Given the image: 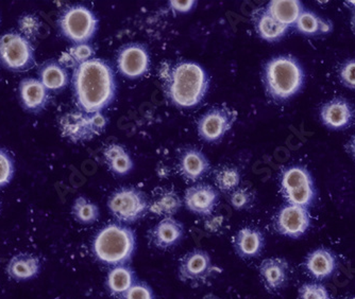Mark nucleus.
Returning a JSON list of instances; mask_svg holds the SVG:
<instances>
[{
    "label": "nucleus",
    "mask_w": 355,
    "mask_h": 299,
    "mask_svg": "<svg viewBox=\"0 0 355 299\" xmlns=\"http://www.w3.org/2000/svg\"><path fill=\"white\" fill-rule=\"evenodd\" d=\"M264 246V235L255 227H243L233 238L235 253L243 259L257 258L263 252Z\"/></svg>",
    "instance_id": "nucleus-18"
},
{
    "label": "nucleus",
    "mask_w": 355,
    "mask_h": 299,
    "mask_svg": "<svg viewBox=\"0 0 355 299\" xmlns=\"http://www.w3.org/2000/svg\"><path fill=\"white\" fill-rule=\"evenodd\" d=\"M351 299H355V297H352V298H351Z\"/></svg>",
    "instance_id": "nucleus-45"
},
{
    "label": "nucleus",
    "mask_w": 355,
    "mask_h": 299,
    "mask_svg": "<svg viewBox=\"0 0 355 299\" xmlns=\"http://www.w3.org/2000/svg\"><path fill=\"white\" fill-rule=\"evenodd\" d=\"M340 80L345 87L355 91V59L347 60L342 64Z\"/></svg>",
    "instance_id": "nucleus-38"
},
{
    "label": "nucleus",
    "mask_w": 355,
    "mask_h": 299,
    "mask_svg": "<svg viewBox=\"0 0 355 299\" xmlns=\"http://www.w3.org/2000/svg\"><path fill=\"white\" fill-rule=\"evenodd\" d=\"M73 84L78 105L85 113H101L116 93L114 71L107 62L95 57L76 67Z\"/></svg>",
    "instance_id": "nucleus-1"
},
{
    "label": "nucleus",
    "mask_w": 355,
    "mask_h": 299,
    "mask_svg": "<svg viewBox=\"0 0 355 299\" xmlns=\"http://www.w3.org/2000/svg\"><path fill=\"white\" fill-rule=\"evenodd\" d=\"M107 125V119L103 114H89L83 111L67 114L60 123L64 136L75 143L89 141L101 134Z\"/></svg>",
    "instance_id": "nucleus-7"
},
{
    "label": "nucleus",
    "mask_w": 355,
    "mask_h": 299,
    "mask_svg": "<svg viewBox=\"0 0 355 299\" xmlns=\"http://www.w3.org/2000/svg\"><path fill=\"white\" fill-rule=\"evenodd\" d=\"M298 299H331V296L324 284L310 282L299 289Z\"/></svg>",
    "instance_id": "nucleus-34"
},
{
    "label": "nucleus",
    "mask_w": 355,
    "mask_h": 299,
    "mask_svg": "<svg viewBox=\"0 0 355 299\" xmlns=\"http://www.w3.org/2000/svg\"><path fill=\"white\" fill-rule=\"evenodd\" d=\"M182 204V199L175 191L159 189L155 192L153 201L149 202V211L159 217L169 218L180 210Z\"/></svg>",
    "instance_id": "nucleus-24"
},
{
    "label": "nucleus",
    "mask_w": 355,
    "mask_h": 299,
    "mask_svg": "<svg viewBox=\"0 0 355 299\" xmlns=\"http://www.w3.org/2000/svg\"><path fill=\"white\" fill-rule=\"evenodd\" d=\"M310 227V211L304 207L287 204L283 206L277 215V230L279 234L287 238H300Z\"/></svg>",
    "instance_id": "nucleus-11"
},
{
    "label": "nucleus",
    "mask_w": 355,
    "mask_h": 299,
    "mask_svg": "<svg viewBox=\"0 0 355 299\" xmlns=\"http://www.w3.org/2000/svg\"><path fill=\"white\" fill-rule=\"evenodd\" d=\"M180 174L187 181H197L205 177L209 170V161L198 149H187L181 154L178 163Z\"/></svg>",
    "instance_id": "nucleus-19"
},
{
    "label": "nucleus",
    "mask_w": 355,
    "mask_h": 299,
    "mask_svg": "<svg viewBox=\"0 0 355 299\" xmlns=\"http://www.w3.org/2000/svg\"><path fill=\"white\" fill-rule=\"evenodd\" d=\"M321 123L331 131H343L355 123V109L344 98H334L324 103L319 111Z\"/></svg>",
    "instance_id": "nucleus-13"
},
{
    "label": "nucleus",
    "mask_w": 355,
    "mask_h": 299,
    "mask_svg": "<svg viewBox=\"0 0 355 299\" xmlns=\"http://www.w3.org/2000/svg\"><path fill=\"white\" fill-rule=\"evenodd\" d=\"M137 282V275L128 264L112 266L105 279L107 290L113 296L121 297Z\"/></svg>",
    "instance_id": "nucleus-22"
},
{
    "label": "nucleus",
    "mask_w": 355,
    "mask_h": 299,
    "mask_svg": "<svg viewBox=\"0 0 355 299\" xmlns=\"http://www.w3.org/2000/svg\"><path fill=\"white\" fill-rule=\"evenodd\" d=\"M0 60L11 71H26L35 64V50L29 39L11 32L0 39Z\"/></svg>",
    "instance_id": "nucleus-8"
},
{
    "label": "nucleus",
    "mask_w": 355,
    "mask_h": 299,
    "mask_svg": "<svg viewBox=\"0 0 355 299\" xmlns=\"http://www.w3.org/2000/svg\"><path fill=\"white\" fill-rule=\"evenodd\" d=\"M236 119L237 111L228 105L212 107L199 118L197 123L199 137L207 143L220 141L232 129Z\"/></svg>",
    "instance_id": "nucleus-9"
},
{
    "label": "nucleus",
    "mask_w": 355,
    "mask_h": 299,
    "mask_svg": "<svg viewBox=\"0 0 355 299\" xmlns=\"http://www.w3.org/2000/svg\"><path fill=\"white\" fill-rule=\"evenodd\" d=\"M231 206L236 210H244V209L249 208L250 205L252 204L253 197L250 191L245 188H237L230 193Z\"/></svg>",
    "instance_id": "nucleus-37"
},
{
    "label": "nucleus",
    "mask_w": 355,
    "mask_h": 299,
    "mask_svg": "<svg viewBox=\"0 0 355 299\" xmlns=\"http://www.w3.org/2000/svg\"><path fill=\"white\" fill-rule=\"evenodd\" d=\"M137 249V235L130 227L121 223L105 225L93 241L96 258L110 266L127 264Z\"/></svg>",
    "instance_id": "nucleus-4"
},
{
    "label": "nucleus",
    "mask_w": 355,
    "mask_h": 299,
    "mask_svg": "<svg viewBox=\"0 0 355 299\" xmlns=\"http://www.w3.org/2000/svg\"><path fill=\"white\" fill-rule=\"evenodd\" d=\"M119 299H155L153 288L144 281H137L125 294Z\"/></svg>",
    "instance_id": "nucleus-36"
},
{
    "label": "nucleus",
    "mask_w": 355,
    "mask_h": 299,
    "mask_svg": "<svg viewBox=\"0 0 355 299\" xmlns=\"http://www.w3.org/2000/svg\"><path fill=\"white\" fill-rule=\"evenodd\" d=\"M351 25L355 31V9L352 10V17H351Z\"/></svg>",
    "instance_id": "nucleus-43"
},
{
    "label": "nucleus",
    "mask_w": 355,
    "mask_h": 299,
    "mask_svg": "<svg viewBox=\"0 0 355 299\" xmlns=\"http://www.w3.org/2000/svg\"><path fill=\"white\" fill-rule=\"evenodd\" d=\"M241 179V172L239 169L231 165H225L215 171V184L223 192L231 193L239 188Z\"/></svg>",
    "instance_id": "nucleus-31"
},
{
    "label": "nucleus",
    "mask_w": 355,
    "mask_h": 299,
    "mask_svg": "<svg viewBox=\"0 0 355 299\" xmlns=\"http://www.w3.org/2000/svg\"><path fill=\"white\" fill-rule=\"evenodd\" d=\"M305 270L313 278L324 280L332 276L338 268L336 255L326 247H319L308 255L304 262Z\"/></svg>",
    "instance_id": "nucleus-17"
},
{
    "label": "nucleus",
    "mask_w": 355,
    "mask_h": 299,
    "mask_svg": "<svg viewBox=\"0 0 355 299\" xmlns=\"http://www.w3.org/2000/svg\"><path fill=\"white\" fill-rule=\"evenodd\" d=\"M349 152L352 155L353 158L355 159V135L351 138L350 143L348 145Z\"/></svg>",
    "instance_id": "nucleus-41"
},
{
    "label": "nucleus",
    "mask_w": 355,
    "mask_h": 299,
    "mask_svg": "<svg viewBox=\"0 0 355 299\" xmlns=\"http://www.w3.org/2000/svg\"><path fill=\"white\" fill-rule=\"evenodd\" d=\"M254 27L259 37L269 43L280 41L289 29L273 19L266 10L255 14Z\"/></svg>",
    "instance_id": "nucleus-25"
},
{
    "label": "nucleus",
    "mask_w": 355,
    "mask_h": 299,
    "mask_svg": "<svg viewBox=\"0 0 355 299\" xmlns=\"http://www.w3.org/2000/svg\"><path fill=\"white\" fill-rule=\"evenodd\" d=\"M71 215L81 224H92L98 220L101 210L97 204L87 197H79L73 202Z\"/></svg>",
    "instance_id": "nucleus-30"
},
{
    "label": "nucleus",
    "mask_w": 355,
    "mask_h": 299,
    "mask_svg": "<svg viewBox=\"0 0 355 299\" xmlns=\"http://www.w3.org/2000/svg\"><path fill=\"white\" fill-rule=\"evenodd\" d=\"M14 161L11 155L0 149V187L7 186L14 176Z\"/></svg>",
    "instance_id": "nucleus-35"
},
{
    "label": "nucleus",
    "mask_w": 355,
    "mask_h": 299,
    "mask_svg": "<svg viewBox=\"0 0 355 299\" xmlns=\"http://www.w3.org/2000/svg\"><path fill=\"white\" fill-rule=\"evenodd\" d=\"M197 1L193 0H185V1H169V7L178 13H187L196 7Z\"/></svg>",
    "instance_id": "nucleus-40"
},
{
    "label": "nucleus",
    "mask_w": 355,
    "mask_h": 299,
    "mask_svg": "<svg viewBox=\"0 0 355 299\" xmlns=\"http://www.w3.org/2000/svg\"><path fill=\"white\" fill-rule=\"evenodd\" d=\"M184 236V226L173 217L163 218L148 231V240L155 248L166 249L177 245Z\"/></svg>",
    "instance_id": "nucleus-16"
},
{
    "label": "nucleus",
    "mask_w": 355,
    "mask_h": 299,
    "mask_svg": "<svg viewBox=\"0 0 355 299\" xmlns=\"http://www.w3.org/2000/svg\"><path fill=\"white\" fill-rule=\"evenodd\" d=\"M94 53L95 51H94L93 47L89 44H77L69 50V53H65L62 55L60 64L64 67H67V66L71 67V66L75 65L77 67L80 64L93 59Z\"/></svg>",
    "instance_id": "nucleus-32"
},
{
    "label": "nucleus",
    "mask_w": 355,
    "mask_h": 299,
    "mask_svg": "<svg viewBox=\"0 0 355 299\" xmlns=\"http://www.w3.org/2000/svg\"><path fill=\"white\" fill-rule=\"evenodd\" d=\"M19 96L26 109L32 113H37L47 105L49 91L40 80L28 78L19 84Z\"/></svg>",
    "instance_id": "nucleus-20"
},
{
    "label": "nucleus",
    "mask_w": 355,
    "mask_h": 299,
    "mask_svg": "<svg viewBox=\"0 0 355 299\" xmlns=\"http://www.w3.org/2000/svg\"><path fill=\"white\" fill-rule=\"evenodd\" d=\"M262 284L268 292L277 293L283 290L289 280L291 266L286 259L281 257L267 258L259 266Z\"/></svg>",
    "instance_id": "nucleus-15"
},
{
    "label": "nucleus",
    "mask_w": 355,
    "mask_h": 299,
    "mask_svg": "<svg viewBox=\"0 0 355 299\" xmlns=\"http://www.w3.org/2000/svg\"><path fill=\"white\" fill-rule=\"evenodd\" d=\"M312 184H314V179H313L310 171L303 165L289 167V168L285 169L281 174L280 185L283 194Z\"/></svg>",
    "instance_id": "nucleus-29"
},
{
    "label": "nucleus",
    "mask_w": 355,
    "mask_h": 299,
    "mask_svg": "<svg viewBox=\"0 0 355 299\" xmlns=\"http://www.w3.org/2000/svg\"><path fill=\"white\" fill-rule=\"evenodd\" d=\"M297 31L304 37H318L328 35L332 31V23L327 19H321L314 12L303 10L295 25Z\"/></svg>",
    "instance_id": "nucleus-27"
},
{
    "label": "nucleus",
    "mask_w": 355,
    "mask_h": 299,
    "mask_svg": "<svg viewBox=\"0 0 355 299\" xmlns=\"http://www.w3.org/2000/svg\"><path fill=\"white\" fill-rule=\"evenodd\" d=\"M209 79L199 64L181 62L167 75L166 93L171 103L182 109L196 107L207 95Z\"/></svg>",
    "instance_id": "nucleus-2"
},
{
    "label": "nucleus",
    "mask_w": 355,
    "mask_h": 299,
    "mask_svg": "<svg viewBox=\"0 0 355 299\" xmlns=\"http://www.w3.org/2000/svg\"><path fill=\"white\" fill-rule=\"evenodd\" d=\"M218 269L213 263L212 257L203 249H193L179 261L178 276L185 284H203L212 278Z\"/></svg>",
    "instance_id": "nucleus-10"
},
{
    "label": "nucleus",
    "mask_w": 355,
    "mask_h": 299,
    "mask_svg": "<svg viewBox=\"0 0 355 299\" xmlns=\"http://www.w3.org/2000/svg\"><path fill=\"white\" fill-rule=\"evenodd\" d=\"M19 28H21L24 37L27 39L35 37L40 29L39 19L33 15L24 16L23 19L19 21Z\"/></svg>",
    "instance_id": "nucleus-39"
},
{
    "label": "nucleus",
    "mask_w": 355,
    "mask_h": 299,
    "mask_svg": "<svg viewBox=\"0 0 355 299\" xmlns=\"http://www.w3.org/2000/svg\"><path fill=\"white\" fill-rule=\"evenodd\" d=\"M262 81L268 97L277 102H284L302 89L304 69L293 55H278L265 64Z\"/></svg>",
    "instance_id": "nucleus-3"
},
{
    "label": "nucleus",
    "mask_w": 355,
    "mask_h": 299,
    "mask_svg": "<svg viewBox=\"0 0 355 299\" xmlns=\"http://www.w3.org/2000/svg\"><path fill=\"white\" fill-rule=\"evenodd\" d=\"M98 19L83 6H73L65 10L60 17V29L64 37L76 44H85L95 35Z\"/></svg>",
    "instance_id": "nucleus-6"
},
{
    "label": "nucleus",
    "mask_w": 355,
    "mask_h": 299,
    "mask_svg": "<svg viewBox=\"0 0 355 299\" xmlns=\"http://www.w3.org/2000/svg\"><path fill=\"white\" fill-rule=\"evenodd\" d=\"M218 199V191L214 187L207 184H197L185 191L183 203L195 215L209 217L214 212Z\"/></svg>",
    "instance_id": "nucleus-14"
},
{
    "label": "nucleus",
    "mask_w": 355,
    "mask_h": 299,
    "mask_svg": "<svg viewBox=\"0 0 355 299\" xmlns=\"http://www.w3.org/2000/svg\"><path fill=\"white\" fill-rule=\"evenodd\" d=\"M116 63L117 69L123 77L137 79L149 71L150 57L145 46L129 44L121 48Z\"/></svg>",
    "instance_id": "nucleus-12"
},
{
    "label": "nucleus",
    "mask_w": 355,
    "mask_h": 299,
    "mask_svg": "<svg viewBox=\"0 0 355 299\" xmlns=\"http://www.w3.org/2000/svg\"><path fill=\"white\" fill-rule=\"evenodd\" d=\"M41 269V260L35 255L19 254L8 263L7 273L14 280L26 281L35 278Z\"/></svg>",
    "instance_id": "nucleus-21"
},
{
    "label": "nucleus",
    "mask_w": 355,
    "mask_h": 299,
    "mask_svg": "<svg viewBox=\"0 0 355 299\" xmlns=\"http://www.w3.org/2000/svg\"><path fill=\"white\" fill-rule=\"evenodd\" d=\"M345 5H346L347 7L350 8V9H355V1H345Z\"/></svg>",
    "instance_id": "nucleus-42"
},
{
    "label": "nucleus",
    "mask_w": 355,
    "mask_h": 299,
    "mask_svg": "<svg viewBox=\"0 0 355 299\" xmlns=\"http://www.w3.org/2000/svg\"><path fill=\"white\" fill-rule=\"evenodd\" d=\"M205 299H219L218 297L214 296V295H207L205 297Z\"/></svg>",
    "instance_id": "nucleus-44"
},
{
    "label": "nucleus",
    "mask_w": 355,
    "mask_h": 299,
    "mask_svg": "<svg viewBox=\"0 0 355 299\" xmlns=\"http://www.w3.org/2000/svg\"><path fill=\"white\" fill-rule=\"evenodd\" d=\"M111 215L121 224H131L149 211V201L143 191L135 187H121L112 193L107 201Z\"/></svg>",
    "instance_id": "nucleus-5"
},
{
    "label": "nucleus",
    "mask_w": 355,
    "mask_h": 299,
    "mask_svg": "<svg viewBox=\"0 0 355 299\" xmlns=\"http://www.w3.org/2000/svg\"><path fill=\"white\" fill-rule=\"evenodd\" d=\"M105 163L112 172L116 175H127L135 167L132 157L127 150L119 143H111L103 151Z\"/></svg>",
    "instance_id": "nucleus-26"
},
{
    "label": "nucleus",
    "mask_w": 355,
    "mask_h": 299,
    "mask_svg": "<svg viewBox=\"0 0 355 299\" xmlns=\"http://www.w3.org/2000/svg\"><path fill=\"white\" fill-rule=\"evenodd\" d=\"M265 10L279 23L291 28L296 25L304 8L299 0H273Z\"/></svg>",
    "instance_id": "nucleus-23"
},
{
    "label": "nucleus",
    "mask_w": 355,
    "mask_h": 299,
    "mask_svg": "<svg viewBox=\"0 0 355 299\" xmlns=\"http://www.w3.org/2000/svg\"><path fill=\"white\" fill-rule=\"evenodd\" d=\"M40 81L48 91H61L69 83V73L59 62L49 61L40 69Z\"/></svg>",
    "instance_id": "nucleus-28"
},
{
    "label": "nucleus",
    "mask_w": 355,
    "mask_h": 299,
    "mask_svg": "<svg viewBox=\"0 0 355 299\" xmlns=\"http://www.w3.org/2000/svg\"><path fill=\"white\" fill-rule=\"evenodd\" d=\"M285 199L287 204L296 205V206L304 207L308 208L314 204L315 199H316V189L315 185H306V186L301 187L296 190L289 191L284 193Z\"/></svg>",
    "instance_id": "nucleus-33"
}]
</instances>
